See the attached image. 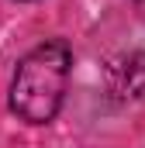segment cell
Instances as JSON below:
<instances>
[{
    "label": "cell",
    "instance_id": "obj_1",
    "mask_svg": "<svg viewBox=\"0 0 145 148\" xmlns=\"http://www.w3.org/2000/svg\"><path fill=\"white\" fill-rule=\"evenodd\" d=\"M69 48L62 41H45L28 52L10 83V110L28 124H48L66 93Z\"/></svg>",
    "mask_w": 145,
    "mask_h": 148
}]
</instances>
